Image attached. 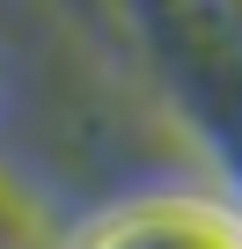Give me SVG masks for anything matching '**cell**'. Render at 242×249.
I'll use <instances>...</instances> for the list:
<instances>
[{"label": "cell", "mask_w": 242, "mask_h": 249, "mask_svg": "<svg viewBox=\"0 0 242 249\" xmlns=\"http://www.w3.org/2000/svg\"><path fill=\"white\" fill-rule=\"evenodd\" d=\"M110 249H242V227H227L220 213L184 205V213H162L154 227H132L125 242H110Z\"/></svg>", "instance_id": "cell-1"}]
</instances>
